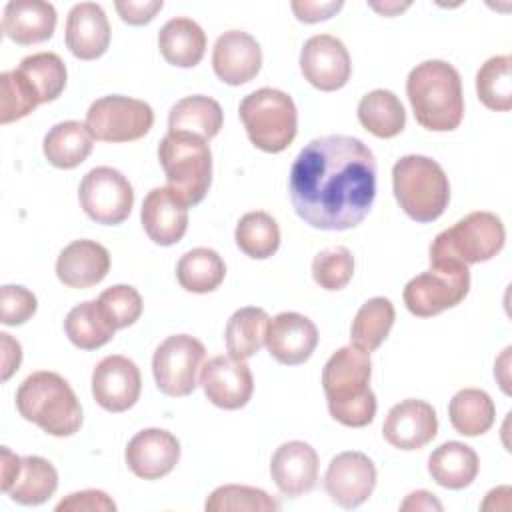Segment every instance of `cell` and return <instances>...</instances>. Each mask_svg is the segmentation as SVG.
Instances as JSON below:
<instances>
[{
	"label": "cell",
	"instance_id": "obj_1",
	"mask_svg": "<svg viewBox=\"0 0 512 512\" xmlns=\"http://www.w3.org/2000/svg\"><path fill=\"white\" fill-rule=\"evenodd\" d=\"M296 214L318 230H350L376 198V158L358 138L320 136L296 156L288 178Z\"/></svg>",
	"mask_w": 512,
	"mask_h": 512
},
{
	"label": "cell",
	"instance_id": "obj_2",
	"mask_svg": "<svg viewBox=\"0 0 512 512\" xmlns=\"http://www.w3.org/2000/svg\"><path fill=\"white\" fill-rule=\"evenodd\" d=\"M370 354L356 346L338 348L322 370V388L330 416L350 428L368 426L376 416V396L368 386Z\"/></svg>",
	"mask_w": 512,
	"mask_h": 512
},
{
	"label": "cell",
	"instance_id": "obj_3",
	"mask_svg": "<svg viewBox=\"0 0 512 512\" xmlns=\"http://www.w3.org/2000/svg\"><path fill=\"white\" fill-rule=\"evenodd\" d=\"M406 94L416 122L432 132H450L464 118L462 80L444 60L416 64L406 80Z\"/></svg>",
	"mask_w": 512,
	"mask_h": 512
},
{
	"label": "cell",
	"instance_id": "obj_4",
	"mask_svg": "<svg viewBox=\"0 0 512 512\" xmlns=\"http://www.w3.org/2000/svg\"><path fill=\"white\" fill-rule=\"evenodd\" d=\"M20 416L50 436H72L82 426V406L70 384L56 372H32L16 390Z\"/></svg>",
	"mask_w": 512,
	"mask_h": 512
},
{
	"label": "cell",
	"instance_id": "obj_5",
	"mask_svg": "<svg viewBox=\"0 0 512 512\" xmlns=\"http://www.w3.org/2000/svg\"><path fill=\"white\" fill-rule=\"evenodd\" d=\"M392 188L400 208L416 222H432L450 202V182L442 166L420 154L402 156L392 168Z\"/></svg>",
	"mask_w": 512,
	"mask_h": 512
},
{
	"label": "cell",
	"instance_id": "obj_6",
	"mask_svg": "<svg viewBox=\"0 0 512 512\" xmlns=\"http://www.w3.org/2000/svg\"><path fill=\"white\" fill-rule=\"evenodd\" d=\"M158 158L168 188L186 206L204 200L212 182V152L206 140L186 132H168L158 146Z\"/></svg>",
	"mask_w": 512,
	"mask_h": 512
},
{
	"label": "cell",
	"instance_id": "obj_7",
	"mask_svg": "<svg viewBox=\"0 0 512 512\" xmlns=\"http://www.w3.org/2000/svg\"><path fill=\"white\" fill-rule=\"evenodd\" d=\"M240 120L250 142L268 154L286 150L296 138L298 112L294 100L276 88H260L240 102Z\"/></svg>",
	"mask_w": 512,
	"mask_h": 512
},
{
	"label": "cell",
	"instance_id": "obj_8",
	"mask_svg": "<svg viewBox=\"0 0 512 512\" xmlns=\"http://www.w3.org/2000/svg\"><path fill=\"white\" fill-rule=\"evenodd\" d=\"M504 240L506 230L496 214L472 212L434 238L430 262L456 260L466 266L488 262L504 248Z\"/></svg>",
	"mask_w": 512,
	"mask_h": 512
},
{
	"label": "cell",
	"instance_id": "obj_9",
	"mask_svg": "<svg viewBox=\"0 0 512 512\" xmlns=\"http://www.w3.org/2000/svg\"><path fill=\"white\" fill-rule=\"evenodd\" d=\"M470 290V270L456 260L430 262V270L404 286V304L418 318L436 316L460 304Z\"/></svg>",
	"mask_w": 512,
	"mask_h": 512
},
{
	"label": "cell",
	"instance_id": "obj_10",
	"mask_svg": "<svg viewBox=\"0 0 512 512\" xmlns=\"http://www.w3.org/2000/svg\"><path fill=\"white\" fill-rule=\"evenodd\" d=\"M154 112L148 102L130 96H102L86 112V128L102 142H132L150 132Z\"/></svg>",
	"mask_w": 512,
	"mask_h": 512
},
{
	"label": "cell",
	"instance_id": "obj_11",
	"mask_svg": "<svg viewBox=\"0 0 512 512\" xmlns=\"http://www.w3.org/2000/svg\"><path fill=\"white\" fill-rule=\"evenodd\" d=\"M206 348L190 334L168 336L152 356V374L162 394L172 398L188 396L198 386Z\"/></svg>",
	"mask_w": 512,
	"mask_h": 512
},
{
	"label": "cell",
	"instance_id": "obj_12",
	"mask_svg": "<svg viewBox=\"0 0 512 512\" xmlns=\"http://www.w3.org/2000/svg\"><path fill=\"white\" fill-rule=\"evenodd\" d=\"M80 206L98 224L124 222L134 206V190L128 178L110 166L92 168L78 188Z\"/></svg>",
	"mask_w": 512,
	"mask_h": 512
},
{
	"label": "cell",
	"instance_id": "obj_13",
	"mask_svg": "<svg viewBox=\"0 0 512 512\" xmlns=\"http://www.w3.org/2000/svg\"><path fill=\"white\" fill-rule=\"evenodd\" d=\"M376 486V466L356 450L340 452L328 464L324 474V490L332 502L342 508H358L368 500Z\"/></svg>",
	"mask_w": 512,
	"mask_h": 512
},
{
	"label": "cell",
	"instance_id": "obj_14",
	"mask_svg": "<svg viewBox=\"0 0 512 512\" xmlns=\"http://www.w3.org/2000/svg\"><path fill=\"white\" fill-rule=\"evenodd\" d=\"M300 70L314 88L334 92L350 80V54L342 40L330 34H316L300 50Z\"/></svg>",
	"mask_w": 512,
	"mask_h": 512
},
{
	"label": "cell",
	"instance_id": "obj_15",
	"mask_svg": "<svg viewBox=\"0 0 512 512\" xmlns=\"http://www.w3.org/2000/svg\"><path fill=\"white\" fill-rule=\"evenodd\" d=\"M140 390V370L126 356H106L92 372V396L108 412H126L132 408L140 398Z\"/></svg>",
	"mask_w": 512,
	"mask_h": 512
},
{
	"label": "cell",
	"instance_id": "obj_16",
	"mask_svg": "<svg viewBox=\"0 0 512 512\" xmlns=\"http://www.w3.org/2000/svg\"><path fill=\"white\" fill-rule=\"evenodd\" d=\"M200 386L214 406L238 410L252 398L254 378L246 362L232 356H214L200 368Z\"/></svg>",
	"mask_w": 512,
	"mask_h": 512
},
{
	"label": "cell",
	"instance_id": "obj_17",
	"mask_svg": "<svg viewBox=\"0 0 512 512\" xmlns=\"http://www.w3.org/2000/svg\"><path fill=\"white\" fill-rule=\"evenodd\" d=\"M438 432L436 410L416 398L394 404L384 420L382 434L398 450H418L434 440Z\"/></svg>",
	"mask_w": 512,
	"mask_h": 512
},
{
	"label": "cell",
	"instance_id": "obj_18",
	"mask_svg": "<svg viewBox=\"0 0 512 512\" xmlns=\"http://www.w3.org/2000/svg\"><path fill=\"white\" fill-rule=\"evenodd\" d=\"M126 464L142 480H158L174 470L180 460L178 438L162 428L140 430L126 446Z\"/></svg>",
	"mask_w": 512,
	"mask_h": 512
},
{
	"label": "cell",
	"instance_id": "obj_19",
	"mask_svg": "<svg viewBox=\"0 0 512 512\" xmlns=\"http://www.w3.org/2000/svg\"><path fill=\"white\" fill-rule=\"evenodd\" d=\"M264 344L276 362L298 366L312 356L318 344V330L304 314L280 312L270 320Z\"/></svg>",
	"mask_w": 512,
	"mask_h": 512
},
{
	"label": "cell",
	"instance_id": "obj_20",
	"mask_svg": "<svg viewBox=\"0 0 512 512\" xmlns=\"http://www.w3.org/2000/svg\"><path fill=\"white\" fill-rule=\"evenodd\" d=\"M212 68L214 74L230 86L250 82L262 68L260 44L244 30H228L220 34L214 44Z\"/></svg>",
	"mask_w": 512,
	"mask_h": 512
},
{
	"label": "cell",
	"instance_id": "obj_21",
	"mask_svg": "<svg viewBox=\"0 0 512 512\" xmlns=\"http://www.w3.org/2000/svg\"><path fill=\"white\" fill-rule=\"evenodd\" d=\"M318 466L316 450L306 442L292 440L280 444L272 454L270 474L284 496L298 498L316 486Z\"/></svg>",
	"mask_w": 512,
	"mask_h": 512
},
{
	"label": "cell",
	"instance_id": "obj_22",
	"mask_svg": "<svg viewBox=\"0 0 512 512\" xmlns=\"http://www.w3.org/2000/svg\"><path fill=\"white\" fill-rule=\"evenodd\" d=\"M140 218L144 232L154 244L172 246L186 234L188 206L168 186H158L146 194Z\"/></svg>",
	"mask_w": 512,
	"mask_h": 512
},
{
	"label": "cell",
	"instance_id": "obj_23",
	"mask_svg": "<svg viewBox=\"0 0 512 512\" xmlns=\"http://www.w3.org/2000/svg\"><path fill=\"white\" fill-rule=\"evenodd\" d=\"M66 46L80 60H96L110 46V24L100 4L80 2L66 18Z\"/></svg>",
	"mask_w": 512,
	"mask_h": 512
},
{
	"label": "cell",
	"instance_id": "obj_24",
	"mask_svg": "<svg viewBox=\"0 0 512 512\" xmlns=\"http://www.w3.org/2000/svg\"><path fill=\"white\" fill-rule=\"evenodd\" d=\"M110 270L108 250L94 240L70 242L56 260V276L68 288H90L106 278Z\"/></svg>",
	"mask_w": 512,
	"mask_h": 512
},
{
	"label": "cell",
	"instance_id": "obj_25",
	"mask_svg": "<svg viewBox=\"0 0 512 512\" xmlns=\"http://www.w3.org/2000/svg\"><path fill=\"white\" fill-rule=\"evenodd\" d=\"M56 28V10L42 0H12L4 6L2 30L16 44L46 42Z\"/></svg>",
	"mask_w": 512,
	"mask_h": 512
},
{
	"label": "cell",
	"instance_id": "obj_26",
	"mask_svg": "<svg viewBox=\"0 0 512 512\" xmlns=\"http://www.w3.org/2000/svg\"><path fill=\"white\" fill-rule=\"evenodd\" d=\"M158 48L164 60L178 68L196 66L206 52V34L192 18H170L158 34Z\"/></svg>",
	"mask_w": 512,
	"mask_h": 512
},
{
	"label": "cell",
	"instance_id": "obj_27",
	"mask_svg": "<svg viewBox=\"0 0 512 512\" xmlns=\"http://www.w3.org/2000/svg\"><path fill=\"white\" fill-rule=\"evenodd\" d=\"M478 454L462 442H444L428 458V472L432 480L448 490H462L470 486L478 474Z\"/></svg>",
	"mask_w": 512,
	"mask_h": 512
},
{
	"label": "cell",
	"instance_id": "obj_28",
	"mask_svg": "<svg viewBox=\"0 0 512 512\" xmlns=\"http://www.w3.org/2000/svg\"><path fill=\"white\" fill-rule=\"evenodd\" d=\"M224 122L220 104L204 94H194L178 100L168 114V132H186L202 140L214 138Z\"/></svg>",
	"mask_w": 512,
	"mask_h": 512
},
{
	"label": "cell",
	"instance_id": "obj_29",
	"mask_svg": "<svg viewBox=\"0 0 512 512\" xmlns=\"http://www.w3.org/2000/svg\"><path fill=\"white\" fill-rule=\"evenodd\" d=\"M92 134L86 124L76 120H66L54 124L44 136V156L46 160L62 170L80 166L92 152Z\"/></svg>",
	"mask_w": 512,
	"mask_h": 512
},
{
	"label": "cell",
	"instance_id": "obj_30",
	"mask_svg": "<svg viewBox=\"0 0 512 512\" xmlns=\"http://www.w3.org/2000/svg\"><path fill=\"white\" fill-rule=\"evenodd\" d=\"M270 316L264 308L258 306H244L238 308L226 322L224 340L226 350L234 360H248L252 358L266 342Z\"/></svg>",
	"mask_w": 512,
	"mask_h": 512
},
{
	"label": "cell",
	"instance_id": "obj_31",
	"mask_svg": "<svg viewBox=\"0 0 512 512\" xmlns=\"http://www.w3.org/2000/svg\"><path fill=\"white\" fill-rule=\"evenodd\" d=\"M358 120L376 138H394L406 126V112L394 92L378 88L358 102Z\"/></svg>",
	"mask_w": 512,
	"mask_h": 512
},
{
	"label": "cell",
	"instance_id": "obj_32",
	"mask_svg": "<svg viewBox=\"0 0 512 512\" xmlns=\"http://www.w3.org/2000/svg\"><path fill=\"white\" fill-rule=\"evenodd\" d=\"M448 416L458 434L480 436L492 428L496 420V406L484 390L462 388L452 396Z\"/></svg>",
	"mask_w": 512,
	"mask_h": 512
},
{
	"label": "cell",
	"instance_id": "obj_33",
	"mask_svg": "<svg viewBox=\"0 0 512 512\" xmlns=\"http://www.w3.org/2000/svg\"><path fill=\"white\" fill-rule=\"evenodd\" d=\"M64 330L68 340L80 350H96L108 344L116 332L98 300H86L74 306L64 320Z\"/></svg>",
	"mask_w": 512,
	"mask_h": 512
},
{
	"label": "cell",
	"instance_id": "obj_34",
	"mask_svg": "<svg viewBox=\"0 0 512 512\" xmlns=\"http://www.w3.org/2000/svg\"><path fill=\"white\" fill-rule=\"evenodd\" d=\"M58 488L56 468L40 456H24L20 470L8 488V496L24 506L44 504Z\"/></svg>",
	"mask_w": 512,
	"mask_h": 512
},
{
	"label": "cell",
	"instance_id": "obj_35",
	"mask_svg": "<svg viewBox=\"0 0 512 512\" xmlns=\"http://www.w3.org/2000/svg\"><path fill=\"white\" fill-rule=\"evenodd\" d=\"M224 276V260L212 248H192L180 256L176 266L178 284L194 294H208L216 290Z\"/></svg>",
	"mask_w": 512,
	"mask_h": 512
},
{
	"label": "cell",
	"instance_id": "obj_36",
	"mask_svg": "<svg viewBox=\"0 0 512 512\" xmlns=\"http://www.w3.org/2000/svg\"><path fill=\"white\" fill-rule=\"evenodd\" d=\"M394 318H396L394 304L388 298L376 296L366 300L352 320V328H350L352 346L368 354L374 352L390 334L394 326Z\"/></svg>",
	"mask_w": 512,
	"mask_h": 512
},
{
	"label": "cell",
	"instance_id": "obj_37",
	"mask_svg": "<svg viewBox=\"0 0 512 512\" xmlns=\"http://www.w3.org/2000/svg\"><path fill=\"white\" fill-rule=\"evenodd\" d=\"M16 70L32 86L40 104L52 102L64 92L68 72H66L62 58L54 52L30 54V56L22 58V62Z\"/></svg>",
	"mask_w": 512,
	"mask_h": 512
},
{
	"label": "cell",
	"instance_id": "obj_38",
	"mask_svg": "<svg viewBox=\"0 0 512 512\" xmlns=\"http://www.w3.org/2000/svg\"><path fill=\"white\" fill-rule=\"evenodd\" d=\"M234 240L246 256L264 260L276 254L280 246V228L268 212L254 210L238 220Z\"/></svg>",
	"mask_w": 512,
	"mask_h": 512
},
{
	"label": "cell",
	"instance_id": "obj_39",
	"mask_svg": "<svg viewBox=\"0 0 512 512\" xmlns=\"http://www.w3.org/2000/svg\"><path fill=\"white\" fill-rule=\"evenodd\" d=\"M476 92L480 102L494 112H508L512 108V58L492 56L476 74Z\"/></svg>",
	"mask_w": 512,
	"mask_h": 512
},
{
	"label": "cell",
	"instance_id": "obj_40",
	"mask_svg": "<svg viewBox=\"0 0 512 512\" xmlns=\"http://www.w3.org/2000/svg\"><path fill=\"white\" fill-rule=\"evenodd\" d=\"M204 508L206 512H238V510L268 512V510H278L280 504L260 488L226 484L216 488L208 496Z\"/></svg>",
	"mask_w": 512,
	"mask_h": 512
},
{
	"label": "cell",
	"instance_id": "obj_41",
	"mask_svg": "<svg viewBox=\"0 0 512 512\" xmlns=\"http://www.w3.org/2000/svg\"><path fill=\"white\" fill-rule=\"evenodd\" d=\"M36 92L18 70L0 74V124H10L36 110Z\"/></svg>",
	"mask_w": 512,
	"mask_h": 512
},
{
	"label": "cell",
	"instance_id": "obj_42",
	"mask_svg": "<svg viewBox=\"0 0 512 512\" xmlns=\"http://www.w3.org/2000/svg\"><path fill=\"white\" fill-rule=\"evenodd\" d=\"M354 276V256L346 246L322 250L312 260V278L324 290H342Z\"/></svg>",
	"mask_w": 512,
	"mask_h": 512
},
{
	"label": "cell",
	"instance_id": "obj_43",
	"mask_svg": "<svg viewBox=\"0 0 512 512\" xmlns=\"http://www.w3.org/2000/svg\"><path fill=\"white\" fill-rule=\"evenodd\" d=\"M98 304L116 330L132 326L142 314V296L136 288L128 284H116L106 288L98 296Z\"/></svg>",
	"mask_w": 512,
	"mask_h": 512
},
{
	"label": "cell",
	"instance_id": "obj_44",
	"mask_svg": "<svg viewBox=\"0 0 512 512\" xmlns=\"http://www.w3.org/2000/svg\"><path fill=\"white\" fill-rule=\"evenodd\" d=\"M38 308L36 296L24 286L6 284L0 290V320L6 326L24 324Z\"/></svg>",
	"mask_w": 512,
	"mask_h": 512
},
{
	"label": "cell",
	"instance_id": "obj_45",
	"mask_svg": "<svg viewBox=\"0 0 512 512\" xmlns=\"http://www.w3.org/2000/svg\"><path fill=\"white\" fill-rule=\"evenodd\" d=\"M114 500L102 490L72 492L56 504V512H114Z\"/></svg>",
	"mask_w": 512,
	"mask_h": 512
},
{
	"label": "cell",
	"instance_id": "obj_46",
	"mask_svg": "<svg viewBox=\"0 0 512 512\" xmlns=\"http://www.w3.org/2000/svg\"><path fill=\"white\" fill-rule=\"evenodd\" d=\"M116 12L126 24L142 26L154 20V16L162 10V0H116Z\"/></svg>",
	"mask_w": 512,
	"mask_h": 512
},
{
	"label": "cell",
	"instance_id": "obj_47",
	"mask_svg": "<svg viewBox=\"0 0 512 512\" xmlns=\"http://www.w3.org/2000/svg\"><path fill=\"white\" fill-rule=\"evenodd\" d=\"M344 4L342 2H308V0H294L292 10L300 22L314 24L320 20L332 18Z\"/></svg>",
	"mask_w": 512,
	"mask_h": 512
},
{
	"label": "cell",
	"instance_id": "obj_48",
	"mask_svg": "<svg viewBox=\"0 0 512 512\" xmlns=\"http://www.w3.org/2000/svg\"><path fill=\"white\" fill-rule=\"evenodd\" d=\"M0 340H2V380L6 382L22 362V348L18 340H14L6 332L0 334Z\"/></svg>",
	"mask_w": 512,
	"mask_h": 512
},
{
	"label": "cell",
	"instance_id": "obj_49",
	"mask_svg": "<svg viewBox=\"0 0 512 512\" xmlns=\"http://www.w3.org/2000/svg\"><path fill=\"white\" fill-rule=\"evenodd\" d=\"M20 464H22V458L16 456L10 448L2 446V458H0V474H2L0 488H2V492H8V488L12 486L16 474L20 470Z\"/></svg>",
	"mask_w": 512,
	"mask_h": 512
},
{
	"label": "cell",
	"instance_id": "obj_50",
	"mask_svg": "<svg viewBox=\"0 0 512 512\" xmlns=\"http://www.w3.org/2000/svg\"><path fill=\"white\" fill-rule=\"evenodd\" d=\"M400 510H442V504L434 498V494L416 490L406 496V500L400 504Z\"/></svg>",
	"mask_w": 512,
	"mask_h": 512
},
{
	"label": "cell",
	"instance_id": "obj_51",
	"mask_svg": "<svg viewBox=\"0 0 512 512\" xmlns=\"http://www.w3.org/2000/svg\"><path fill=\"white\" fill-rule=\"evenodd\" d=\"M374 10H378V12H382L384 16H392V14H396V12H402L404 8H408L410 4L406 2V4H398V2H394V4H370Z\"/></svg>",
	"mask_w": 512,
	"mask_h": 512
}]
</instances>
